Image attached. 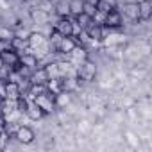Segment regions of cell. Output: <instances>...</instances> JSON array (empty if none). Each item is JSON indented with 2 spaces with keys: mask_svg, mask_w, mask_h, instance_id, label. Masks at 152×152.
Instances as JSON below:
<instances>
[{
  "mask_svg": "<svg viewBox=\"0 0 152 152\" xmlns=\"http://www.w3.org/2000/svg\"><path fill=\"white\" fill-rule=\"evenodd\" d=\"M20 95H22L20 84H18V83H13V81H7V86H6V99H13V100H16Z\"/></svg>",
  "mask_w": 152,
  "mask_h": 152,
  "instance_id": "obj_17",
  "label": "cell"
},
{
  "mask_svg": "<svg viewBox=\"0 0 152 152\" xmlns=\"http://www.w3.org/2000/svg\"><path fill=\"white\" fill-rule=\"evenodd\" d=\"M86 34H88V38L90 39H93V41H100L102 38H104V31H102V25H99V23H91V25H88L86 29Z\"/></svg>",
  "mask_w": 152,
  "mask_h": 152,
  "instance_id": "obj_13",
  "label": "cell"
},
{
  "mask_svg": "<svg viewBox=\"0 0 152 152\" xmlns=\"http://www.w3.org/2000/svg\"><path fill=\"white\" fill-rule=\"evenodd\" d=\"M25 115H27L31 120H34V122H36V120H41V118L45 116V113H43V111H41V109H39V107H38V106L32 102V100L29 102V107H27Z\"/></svg>",
  "mask_w": 152,
  "mask_h": 152,
  "instance_id": "obj_20",
  "label": "cell"
},
{
  "mask_svg": "<svg viewBox=\"0 0 152 152\" xmlns=\"http://www.w3.org/2000/svg\"><path fill=\"white\" fill-rule=\"evenodd\" d=\"M15 36H16L15 29H11L9 25H0V39H4V41H11Z\"/></svg>",
  "mask_w": 152,
  "mask_h": 152,
  "instance_id": "obj_23",
  "label": "cell"
},
{
  "mask_svg": "<svg viewBox=\"0 0 152 152\" xmlns=\"http://www.w3.org/2000/svg\"><path fill=\"white\" fill-rule=\"evenodd\" d=\"M138 7H140V22H148L152 16V4L145 0V2L138 4Z\"/></svg>",
  "mask_w": 152,
  "mask_h": 152,
  "instance_id": "obj_18",
  "label": "cell"
},
{
  "mask_svg": "<svg viewBox=\"0 0 152 152\" xmlns=\"http://www.w3.org/2000/svg\"><path fill=\"white\" fill-rule=\"evenodd\" d=\"M97 2L99 0H84V4H90V6H95V7H97Z\"/></svg>",
  "mask_w": 152,
  "mask_h": 152,
  "instance_id": "obj_28",
  "label": "cell"
},
{
  "mask_svg": "<svg viewBox=\"0 0 152 152\" xmlns=\"http://www.w3.org/2000/svg\"><path fill=\"white\" fill-rule=\"evenodd\" d=\"M6 86H7V79L0 77V100L6 99Z\"/></svg>",
  "mask_w": 152,
  "mask_h": 152,
  "instance_id": "obj_26",
  "label": "cell"
},
{
  "mask_svg": "<svg viewBox=\"0 0 152 152\" xmlns=\"http://www.w3.org/2000/svg\"><path fill=\"white\" fill-rule=\"evenodd\" d=\"M54 99H56V107H64L72 102V93L68 90H63L61 93L54 95Z\"/></svg>",
  "mask_w": 152,
  "mask_h": 152,
  "instance_id": "obj_19",
  "label": "cell"
},
{
  "mask_svg": "<svg viewBox=\"0 0 152 152\" xmlns=\"http://www.w3.org/2000/svg\"><path fill=\"white\" fill-rule=\"evenodd\" d=\"M73 29H75V23L73 20H70V16H64V18H59L56 23H54V29L57 34L61 36H72L73 34Z\"/></svg>",
  "mask_w": 152,
  "mask_h": 152,
  "instance_id": "obj_5",
  "label": "cell"
},
{
  "mask_svg": "<svg viewBox=\"0 0 152 152\" xmlns=\"http://www.w3.org/2000/svg\"><path fill=\"white\" fill-rule=\"evenodd\" d=\"M68 57H70V61H72V63H75V64L79 66L83 61H86V59H88V54H86V50H84V48H81V47L77 45V47H75V48L68 54Z\"/></svg>",
  "mask_w": 152,
  "mask_h": 152,
  "instance_id": "obj_14",
  "label": "cell"
},
{
  "mask_svg": "<svg viewBox=\"0 0 152 152\" xmlns=\"http://www.w3.org/2000/svg\"><path fill=\"white\" fill-rule=\"evenodd\" d=\"M2 56V61H4V66H9V68H16L18 64H20V54L16 52V50H6V52H2L0 54Z\"/></svg>",
  "mask_w": 152,
  "mask_h": 152,
  "instance_id": "obj_10",
  "label": "cell"
},
{
  "mask_svg": "<svg viewBox=\"0 0 152 152\" xmlns=\"http://www.w3.org/2000/svg\"><path fill=\"white\" fill-rule=\"evenodd\" d=\"M23 2H27V0H23Z\"/></svg>",
  "mask_w": 152,
  "mask_h": 152,
  "instance_id": "obj_31",
  "label": "cell"
},
{
  "mask_svg": "<svg viewBox=\"0 0 152 152\" xmlns=\"http://www.w3.org/2000/svg\"><path fill=\"white\" fill-rule=\"evenodd\" d=\"M50 2H52V0H50ZM54 2H56V0H54Z\"/></svg>",
  "mask_w": 152,
  "mask_h": 152,
  "instance_id": "obj_32",
  "label": "cell"
},
{
  "mask_svg": "<svg viewBox=\"0 0 152 152\" xmlns=\"http://www.w3.org/2000/svg\"><path fill=\"white\" fill-rule=\"evenodd\" d=\"M84 9V0H70V15H81Z\"/></svg>",
  "mask_w": 152,
  "mask_h": 152,
  "instance_id": "obj_24",
  "label": "cell"
},
{
  "mask_svg": "<svg viewBox=\"0 0 152 152\" xmlns=\"http://www.w3.org/2000/svg\"><path fill=\"white\" fill-rule=\"evenodd\" d=\"M15 138H16L20 143L29 145V143H32V141H34L36 132H34L29 125H18V129H16V132H15Z\"/></svg>",
  "mask_w": 152,
  "mask_h": 152,
  "instance_id": "obj_8",
  "label": "cell"
},
{
  "mask_svg": "<svg viewBox=\"0 0 152 152\" xmlns=\"http://www.w3.org/2000/svg\"><path fill=\"white\" fill-rule=\"evenodd\" d=\"M116 4H118V0H99L97 2V11L107 13L111 9H116Z\"/></svg>",
  "mask_w": 152,
  "mask_h": 152,
  "instance_id": "obj_22",
  "label": "cell"
},
{
  "mask_svg": "<svg viewBox=\"0 0 152 152\" xmlns=\"http://www.w3.org/2000/svg\"><path fill=\"white\" fill-rule=\"evenodd\" d=\"M124 25V20H122V13L118 9H111L104 15V23L102 27H107V29H118Z\"/></svg>",
  "mask_w": 152,
  "mask_h": 152,
  "instance_id": "obj_4",
  "label": "cell"
},
{
  "mask_svg": "<svg viewBox=\"0 0 152 152\" xmlns=\"http://www.w3.org/2000/svg\"><path fill=\"white\" fill-rule=\"evenodd\" d=\"M38 61H39V57L36 56V54H32V52H22L20 54V64L23 66V68H29V70H34V68H38Z\"/></svg>",
  "mask_w": 152,
  "mask_h": 152,
  "instance_id": "obj_9",
  "label": "cell"
},
{
  "mask_svg": "<svg viewBox=\"0 0 152 152\" xmlns=\"http://www.w3.org/2000/svg\"><path fill=\"white\" fill-rule=\"evenodd\" d=\"M4 68V61H2V56H0V70Z\"/></svg>",
  "mask_w": 152,
  "mask_h": 152,
  "instance_id": "obj_30",
  "label": "cell"
},
{
  "mask_svg": "<svg viewBox=\"0 0 152 152\" xmlns=\"http://www.w3.org/2000/svg\"><path fill=\"white\" fill-rule=\"evenodd\" d=\"M54 13L59 18L70 16V0H56L54 2Z\"/></svg>",
  "mask_w": 152,
  "mask_h": 152,
  "instance_id": "obj_12",
  "label": "cell"
},
{
  "mask_svg": "<svg viewBox=\"0 0 152 152\" xmlns=\"http://www.w3.org/2000/svg\"><path fill=\"white\" fill-rule=\"evenodd\" d=\"M11 47H13V50H16L18 54L25 52V50L29 48V45H27V38H18V36H15V38L11 39Z\"/></svg>",
  "mask_w": 152,
  "mask_h": 152,
  "instance_id": "obj_21",
  "label": "cell"
},
{
  "mask_svg": "<svg viewBox=\"0 0 152 152\" xmlns=\"http://www.w3.org/2000/svg\"><path fill=\"white\" fill-rule=\"evenodd\" d=\"M124 15L132 22H140V7H138V4H134V2L125 4L124 6Z\"/></svg>",
  "mask_w": 152,
  "mask_h": 152,
  "instance_id": "obj_15",
  "label": "cell"
},
{
  "mask_svg": "<svg viewBox=\"0 0 152 152\" xmlns=\"http://www.w3.org/2000/svg\"><path fill=\"white\" fill-rule=\"evenodd\" d=\"M32 102L45 113V115H50V113H54L57 107H56V99H54V95L52 93H41V95H38V97H34L32 99Z\"/></svg>",
  "mask_w": 152,
  "mask_h": 152,
  "instance_id": "obj_3",
  "label": "cell"
},
{
  "mask_svg": "<svg viewBox=\"0 0 152 152\" xmlns=\"http://www.w3.org/2000/svg\"><path fill=\"white\" fill-rule=\"evenodd\" d=\"M73 23H75V27H79L81 31H84L88 25L93 23V18L90 15H86V13H81V15H75L73 16Z\"/></svg>",
  "mask_w": 152,
  "mask_h": 152,
  "instance_id": "obj_16",
  "label": "cell"
},
{
  "mask_svg": "<svg viewBox=\"0 0 152 152\" xmlns=\"http://www.w3.org/2000/svg\"><path fill=\"white\" fill-rule=\"evenodd\" d=\"M77 77L79 81H84V83H93L95 77H97V64L90 59L83 61L79 64V70H77Z\"/></svg>",
  "mask_w": 152,
  "mask_h": 152,
  "instance_id": "obj_2",
  "label": "cell"
},
{
  "mask_svg": "<svg viewBox=\"0 0 152 152\" xmlns=\"http://www.w3.org/2000/svg\"><path fill=\"white\" fill-rule=\"evenodd\" d=\"M48 81V75L45 72V68H34L32 73L29 75V83L31 84H45Z\"/></svg>",
  "mask_w": 152,
  "mask_h": 152,
  "instance_id": "obj_11",
  "label": "cell"
},
{
  "mask_svg": "<svg viewBox=\"0 0 152 152\" xmlns=\"http://www.w3.org/2000/svg\"><path fill=\"white\" fill-rule=\"evenodd\" d=\"M11 41H4V39H0V54L6 52V50H11Z\"/></svg>",
  "mask_w": 152,
  "mask_h": 152,
  "instance_id": "obj_27",
  "label": "cell"
},
{
  "mask_svg": "<svg viewBox=\"0 0 152 152\" xmlns=\"http://www.w3.org/2000/svg\"><path fill=\"white\" fill-rule=\"evenodd\" d=\"M48 79H56V77H66V72H68V64L63 63H48L47 66H43Z\"/></svg>",
  "mask_w": 152,
  "mask_h": 152,
  "instance_id": "obj_7",
  "label": "cell"
},
{
  "mask_svg": "<svg viewBox=\"0 0 152 152\" xmlns=\"http://www.w3.org/2000/svg\"><path fill=\"white\" fill-rule=\"evenodd\" d=\"M77 45H79V41L75 39L73 36H61V39H59V43H57V47H56V52L68 56Z\"/></svg>",
  "mask_w": 152,
  "mask_h": 152,
  "instance_id": "obj_6",
  "label": "cell"
},
{
  "mask_svg": "<svg viewBox=\"0 0 152 152\" xmlns=\"http://www.w3.org/2000/svg\"><path fill=\"white\" fill-rule=\"evenodd\" d=\"M31 15H32V18H34L38 23H41V22H43V23L48 22V11H47V9H34Z\"/></svg>",
  "mask_w": 152,
  "mask_h": 152,
  "instance_id": "obj_25",
  "label": "cell"
},
{
  "mask_svg": "<svg viewBox=\"0 0 152 152\" xmlns=\"http://www.w3.org/2000/svg\"><path fill=\"white\" fill-rule=\"evenodd\" d=\"M27 45H29V48L38 50L39 56H45V54H48L52 50V47L48 43V38H45L41 32H31L27 36Z\"/></svg>",
  "mask_w": 152,
  "mask_h": 152,
  "instance_id": "obj_1",
  "label": "cell"
},
{
  "mask_svg": "<svg viewBox=\"0 0 152 152\" xmlns=\"http://www.w3.org/2000/svg\"><path fill=\"white\" fill-rule=\"evenodd\" d=\"M131 2H134V4H141V2H145V0H131Z\"/></svg>",
  "mask_w": 152,
  "mask_h": 152,
  "instance_id": "obj_29",
  "label": "cell"
}]
</instances>
